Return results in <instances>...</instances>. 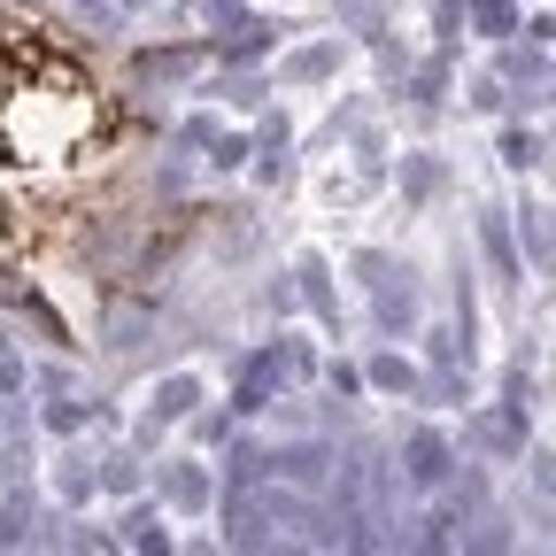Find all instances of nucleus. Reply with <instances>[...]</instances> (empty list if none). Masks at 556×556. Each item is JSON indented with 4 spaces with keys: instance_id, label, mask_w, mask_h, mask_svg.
I'll return each instance as SVG.
<instances>
[{
    "instance_id": "1",
    "label": "nucleus",
    "mask_w": 556,
    "mask_h": 556,
    "mask_svg": "<svg viewBox=\"0 0 556 556\" xmlns=\"http://www.w3.org/2000/svg\"><path fill=\"white\" fill-rule=\"evenodd\" d=\"M448 471H456V456H448V441H441L433 426L402 441V479L417 486V495H433V486H448Z\"/></svg>"
},
{
    "instance_id": "2",
    "label": "nucleus",
    "mask_w": 556,
    "mask_h": 556,
    "mask_svg": "<svg viewBox=\"0 0 556 556\" xmlns=\"http://www.w3.org/2000/svg\"><path fill=\"white\" fill-rule=\"evenodd\" d=\"M364 278H371V309H379V325L402 332V325H409V287H394V263H387V255H364Z\"/></svg>"
},
{
    "instance_id": "3",
    "label": "nucleus",
    "mask_w": 556,
    "mask_h": 556,
    "mask_svg": "<svg viewBox=\"0 0 556 556\" xmlns=\"http://www.w3.org/2000/svg\"><path fill=\"white\" fill-rule=\"evenodd\" d=\"M325 464H332V448H317V441L270 448V479H287V486H317V479H325Z\"/></svg>"
},
{
    "instance_id": "4",
    "label": "nucleus",
    "mask_w": 556,
    "mask_h": 556,
    "mask_svg": "<svg viewBox=\"0 0 556 556\" xmlns=\"http://www.w3.org/2000/svg\"><path fill=\"white\" fill-rule=\"evenodd\" d=\"M479 448H495V456H518V448H526V426H518V409H495V417H479Z\"/></svg>"
},
{
    "instance_id": "5",
    "label": "nucleus",
    "mask_w": 556,
    "mask_h": 556,
    "mask_svg": "<svg viewBox=\"0 0 556 556\" xmlns=\"http://www.w3.org/2000/svg\"><path fill=\"white\" fill-rule=\"evenodd\" d=\"M163 486H170V503H178V510H208V471H201V464H178Z\"/></svg>"
},
{
    "instance_id": "6",
    "label": "nucleus",
    "mask_w": 556,
    "mask_h": 556,
    "mask_svg": "<svg viewBox=\"0 0 556 556\" xmlns=\"http://www.w3.org/2000/svg\"><path fill=\"white\" fill-rule=\"evenodd\" d=\"M471 24H479L486 39H510V31H518V9H510V0H471Z\"/></svg>"
},
{
    "instance_id": "7",
    "label": "nucleus",
    "mask_w": 556,
    "mask_h": 556,
    "mask_svg": "<svg viewBox=\"0 0 556 556\" xmlns=\"http://www.w3.org/2000/svg\"><path fill=\"white\" fill-rule=\"evenodd\" d=\"M193 402H201V387H193V379H163V387H155V417H186Z\"/></svg>"
},
{
    "instance_id": "8",
    "label": "nucleus",
    "mask_w": 556,
    "mask_h": 556,
    "mask_svg": "<svg viewBox=\"0 0 556 556\" xmlns=\"http://www.w3.org/2000/svg\"><path fill=\"white\" fill-rule=\"evenodd\" d=\"M371 387H387V394H409V387H417V371H409L402 356H379V364H371Z\"/></svg>"
},
{
    "instance_id": "9",
    "label": "nucleus",
    "mask_w": 556,
    "mask_h": 556,
    "mask_svg": "<svg viewBox=\"0 0 556 556\" xmlns=\"http://www.w3.org/2000/svg\"><path fill=\"white\" fill-rule=\"evenodd\" d=\"M302 294H309V309H317V317H332V287H325V263H317V255L302 263Z\"/></svg>"
},
{
    "instance_id": "10",
    "label": "nucleus",
    "mask_w": 556,
    "mask_h": 556,
    "mask_svg": "<svg viewBox=\"0 0 556 556\" xmlns=\"http://www.w3.org/2000/svg\"><path fill=\"white\" fill-rule=\"evenodd\" d=\"M332 62H340L332 47H309V54H294V62H287V78H332Z\"/></svg>"
},
{
    "instance_id": "11",
    "label": "nucleus",
    "mask_w": 556,
    "mask_h": 556,
    "mask_svg": "<svg viewBox=\"0 0 556 556\" xmlns=\"http://www.w3.org/2000/svg\"><path fill=\"white\" fill-rule=\"evenodd\" d=\"M124 541H131V548H163V526H155L148 510H131V533H124Z\"/></svg>"
},
{
    "instance_id": "12",
    "label": "nucleus",
    "mask_w": 556,
    "mask_h": 556,
    "mask_svg": "<svg viewBox=\"0 0 556 556\" xmlns=\"http://www.w3.org/2000/svg\"><path fill=\"white\" fill-rule=\"evenodd\" d=\"M0 394H24V364L9 356V348H0Z\"/></svg>"
},
{
    "instance_id": "13",
    "label": "nucleus",
    "mask_w": 556,
    "mask_h": 556,
    "mask_svg": "<svg viewBox=\"0 0 556 556\" xmlns=\"http://www.w3.org/2000/svg\"><path fill=\"white\" fill-rule=\"evenodd\" d=\"M486 255H495V263L510 270V240H503V217H486Z\"/></svg>"
},
{
    "instance_id": "14",
    "label": "nucleus",
    "mask_w": 556,
    "mask_h": 556,
    "mask_svg": "<svg viewBox=\"0 0 556 556\" xmlns=\"http://www.w3.org/2000/svg\"><path fill=\"white\" fill-rule=\"evenodd\" d=\"M503 163H518V170L533 163V139H526V131H510V139H503Z\"/></svg>"
},
{
    "instance_id": "15",
    "label": "nucleus",
    "mask_w": 556,
    "mask_h": 556,
    "mask_svg": "<svg viewBox=\"0 0 556 556\" xmlns=\"http://www.w3.org/2000/svg\"><path fill=\"white\" fill-rule=\"evenodd\" d=\"M348 16H364V24H371V16H379V0H348Z\"/></svg>"
}]
</instances>
